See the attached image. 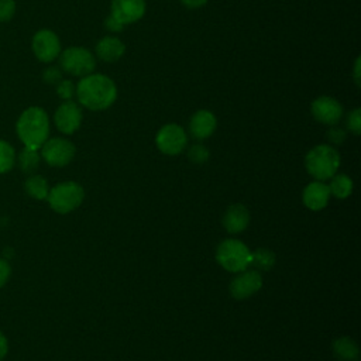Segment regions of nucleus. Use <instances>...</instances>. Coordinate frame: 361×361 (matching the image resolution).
<instances>
[{"label":"nucleus","mask_w":361,"mask_h":361,"mask_svg":"<svg viewBox=\"0 0 361 361\" xmlns=\"http://www.w3.org/2000/svg\"><path fill=\"white\" fill-rule=\"evenodd\" d=\"M75 94L80 106L92 111H102L116 102L117 86L110 76L92 72L79 79Z\"/></svg>","instance_id":"nucleus-1"},{"label":"nucleus","mask_w":361,"mask_h":361,"mask_svg":"<svg viewBox=\"0 0 361 361\" xmlns=\"http://www.w3.org/2000/svg\"><path fill=\"white\" fill-rule=\"evenodd\" d=\"M16 131L24 147L39 149L49 135V117L42 107L25 109L16 124Z\"/></svg>","instance_id":"nucleus-2"},{"label":"nucleus","mask_w":361,"mask_h":361,"mask_svg":"<svg viewBox=\"0 0 361 361\" xmlns=\"http://www.w3.org/2000/svg\"><path fill=\"white\" fill-rule=\"evenodd\" d=\"M305 166L316 180H326L336 175L340 166V155L334 147L319 144L306 154Z\"/></svg>","instance_id":"nucleus-3"},{"label":"nucleus","mask_w":361,"mask_h":361,"mask_svg":"<svg viewBox=\"0 0 361 361\" xmlns=\"http://www.w3.org/2000/svg\"><path fill=\"white\" fill-rule=\"evenodd\" d=\"M217 262L228 272H241L250 267L251 251L240 240H224L217 247Z\"/></svg>","instance_id":"nucleus-4"},{"label":"nucleus","mask_w":361,"mask_h":361,"mask_svg":"<svg viewBox=\"0 0 361 361\" xmlns=\"http://www.w3.org/2000/svg\"><path fill=\"white\" fill-rule=\"evenodd\" d=\"M58 58L62 71L72 76L83 78L94 72L96 68V56L85 47H69L61 51Z\"/></svg>","instance_id":"nucleus-5"},{"label":"nucleus","mask_w":361,"mask_h":361,"mask_svg":"<svg viewBox=\"0 0 361 361\" xmlns=\"http://www.w3.org/2000/svg\"><path fill=\"white\" fill-rule=\"evenodd\" d=\"M83 197L85 192L79 183L62 182L49 189L47 200L52 210L61 214H66L79 207L83 202Z\"/></svg>","instance_id":"nucleus-6"},{"label":"nucleus","mask_w":361,"mask_h":361,"mask_svg":"<svg viewBox=\"0 0 361 361\" xmlns=\"http://www.w3.org/2000/svg\"><path fill=\"white\" fill-rule=\"evenodd\" d=\"M155 144L162 154L178 155L188 145V134L179 124L168 123L158 130Z\"/></svg>","instance_id":"nucleus-7"},{"label":"nucleus","mask_w":361,"mask_h":361,"mask_svg":"<svg viewBox=\"0 0 361 361\" xmlns=\"http://www.w3.org/2000/svg\"><path fill=\"white\" fill-rule=\"evenodd\" d=\"M75 145L61 137L48 138L41 147V157L51 166H65L75 157Z\"/></svg>","instance_id":"nucleus-8"},{"label":"nucleus","mask_w":361,"mask_h":361,"mask_svg":"<svg viewBox=\"0 0 361 361\" xmlns=\"http://www.w3.org/2000/svg\"><path fill=\"white\" fill-rule=\"evenodd\" d=\"M32 52L41 62H52L61 54V41L59 37L52 30H39L34 34L31 41Z\"/></svg>","instance_id":"nucleus-9"},{"label":"nucleus","mask_w":361,"mask_h":361,"mask_svg":"<svg viewBox=\"0 0 361 361\" xmlns=\"http://www.w3.org/2000/svg\"><path fill=\"white\" fill-rule=\"evenodd\" d=\"M313 118L324 126H334L343 117L344 109L341 103L331 96H319L310 104Z\"/></svg>","instance_id":"nucleus-10"},{"label":"nucleus","mask_w":361,"mask_h":361,"mask_svg":"<svg viewBox=\"0 0 361 361\" xmlns=\"http://www.w3.org/2000/svg\"><path fill=\"white\" fill-rule=\"evenodd\" d=\"M82 109L73 100H65L54 113V123L63 134H73L82 124Z\"/></svg>","instance_id":"nucleus-11"},{"label":"nucleus","mask_w":361,"mask_h":361,"mask_svg":"<svg viewBox=\"0 0 361 361\" xmlns=\"http://www.w3.org/2000/svg\"><path fill=\"white\" fill-rule=\"evenodd\" d=\"M145 0H111L110 14L124 25L137 23L145 14Z\"/></svg>","instance_id":"nucleus-12"},{"label":"nucleus","mask_w":361,"mask_h":361,"mask_svg":"<svg viewBox=\"0 0 361 361\" xmlns=\"http://www.w3.org/2000/svg\"><path fill=\"white\" fill-rule=\"evenodd\" d=\"M262 286V278L258 271L250 269V271H241L240 275H237L231 283H230V292L233 298L235 299H245L251 295H254L259 288Z\"/></svg>","instance_id":"nucleus-13"},{"label":"nucleus","mask_w":361,"mask_h":361,"mask_svg":"<svg viewBox=\"0 0 361 361\" xmlns=\"http://www.w3.org/2000/svg\"><path fill=\"white\" fill-rule=\"evenodd\" d=\"M217 127V118L214 113L206 109H200L190 117L189 131L196 140L209 138Z\"/></svg>","instance_id":"nucleus-14"},{"label":"nucleus","mask_w":361,"mask_h":361,"mask_svg":"<svg viewBox=\"0 0 361 361\" xmlns=\"http://www.w3.org/2000/svg\"><path fill=\"white\" fill-rule=\"evenodd\" d=\"M94 51H96V56L100 61L116 62L124 55L126 45L118 37L106 35L97 41Z\"/></svg>","instance_id":"nucleus-15"},{"label":"nucleus","mask_w":361,"mask_h":361,"mask_svg":"<svg viewBox=\"0 0 361 361\" xmlns=\"http://www.w3.org/2000/svg\"><path fill=\"white\" fill-rule=\"evenodd\" d=\"M303 203L310 210H322L326 207L330 199L329 186L324 185L322 180H314L309 183L302 195Z\"/></svg>","instance_id":"nucleus-16"},{"label":"nucleus","mask_w":361,"mask_h":361,"mask_svg":"<svg viewBox=\"0 0 361 361\" xmlns=\"http://www.w3.org/2000/svg\"><path fill=\"white\" fill-rule=\"evenodd\" d=\"M248 223H250V213L247 207L240 203L231 204L223 216V226L231 234L244 231Z\"/></svg>","instance_id":"nucleus-17"},{"label":"nucleus","mask_w":361,"mask_h":361,"mask_svg":"<svg viewBox=\"0 0 361 361\" xmlns=\"http://www.w3.org/2000/svg\"><path fill=\"white\" fill-rule=\"evenodd\" d=\"M334 355L341 361H354L358 358V345L350 337H341L333 344Z\"/></svg>","instance_id":"nucleus-18"},{"label":"nucleus","mask_w":361,"mask_h":361,"mask_svg":"<svg viewBox=\"0 0 361 361\" xmlns=\"http://www.w3.org/2000/svg\"><path fill=\"white\" fill-rule=\"evenodd\" d=\"M329 190L330 195L336 196L337 199H345L353 192V180L344 173L333 175L331 182L329 185Z\"/></svg>","instance_id":"nucleus-19"},{"label":"nucleus","mask_w":361,"mask_h":361,"mask_svg":"<svg viewBox=\"0 0 361 361\" xmlns=\"http://www.w3.org/2000/svg\"><path fill=\"white\" fill-rule=\"evenodd\" d=\"M24 186H25V192H27L31 197H34V199H37V200H44V199L48 197V193H49L48 182H47L42 176H39V175H32V176H30V178L25 180Z\"/></svg>","instance_id":"nucleus-20"},{"label":"nucleus","mask_w":361,"mask_h":361,"mask_svg":"<svg viewBox=\"0 0 361 361\" xmlns=\"http://www.w3.org/2000/svg\"><path fill=\"white\" fill-rule=\"evenodd\" d=\"M38 164H39L38 149L24 147L21 149V152L18 154V165L24 172H27V173L34 172L38 168Z\"/></svg>","instance_id":"nucleus-21"},{"label":"nucleus","mask_w":361,"mask_h":361,"mask_svg":"<svg viewBox=\"0 0 361 361\" xmlns=\"http://www.w3.org/2000/svg\"><path fill=\"white\" fill-rule=\"evenodd\" d=\"M274 264H275V255L272 251L267 248H259L251 252V261H250L251 267H255L257 269H261V271H268L274 267Z\"/></svg>","instance_id":"nucleus-22"},{"label":"nucleus","mask_w":361,"mask_h":361,"mask_svg":"<svg viewBox=\"0 0 361 361\" xmlns=\"http://www.w3.org/2000/svg\"><path fill=\"white\" fill-rule=\"evenodd\" d=\"M16 164V151L4 140H0V173L8 172Z\"/></svg>","instance_id":"nucleus-23"},{"label":"nucleus","mask_w":361,"mask_h":361,"mask_svg":"<svg viewBox=\"0 0 361 361\" xmlns=\"http://www.w3.org/2000/svg\"><path fill=\"white\" fill-rule=\"evenodd\" d=\"M209 149L203 144H195L188 149V158L195 164H204L209 159Z\"/></svg>","instance_id":"nucleus-24"},{"label":"nucleus","mask_w":361,"mask_h":361,"mask_svg":"<svg viewBox=\"0 0 361 361\" xmlns=\"http://www.w3.org/2000/svg\"><path fill=\"white\" fill-rule=\"evenodd\" d=\"M75 92H76V86L73 85L72 80L62 79V80L56 85V94H58L62 100H72V97L75 96Z\"/></svg>","instance_id":"nucleus-25"},{"label":"nucleus","mask_w":361,"mask_h":361,"mask_svg":"<svg viewBox=\"0 0 361 361\" xmlns=\"http://www.w3.org/2000/svg\"><path fill=\"white\" fill-rule=\"evenodd\" d=\"M345 126L355 135H358L361 133V109L357 107L350 111V114L347 116V120H345Z\"/></svg>","instance_id":"nucleus-26"},{"label":"nucleus","mask_w":361,"mask_h":361,"mask_svg":"<svg viewBox=\"0 0 361 361\" xmlns=\"http://www.w3.org/2000/svg\"><path fill=\"white\" fill-rule=\"evenodd\" d=\"M16 13L14 0H0V23L10 21Z\"/></svg>","instance_id":"nucleus-27"},{"label":"nucleus","mask_w":361,"mask_h":361,"mask_svg":"<svg viewBox=\"0 0 361 361\" xmlns=\"http://www.w3.org/2000/svg\"><path fill=\"white\" fill-rule=\"evenodd\" d=\"M326 137H327V140H329L331 144L340 145V144H343V141L345 140L347 133H345L344 128L337 127V126L334 124V126H330V128H329L327 133H326Z\"/></svg>","instance_id":"nucleus-28"},{"label":"nucleus","mask_w":361,"mask_h":361,"mask_svg":"<svg viewBox=\"0 0 361 361\" xmlns=\"http://www.w3.org/2000/svg\"><path fill=\"white\" fill-rule=\"evenodd\" d=\"M42 78H44V82H47V83H51V85L56 83L58 85L62 80V72L56 66H49L44 71Z\"/></svg>","instance_id":"nucleus-29"},{"label":"nucleus","mask_w":361,"mask_h":361,"mask_svg":"<svg viewBox=\"0 0 361 361\" xmlns=\"http://www.w3.org/2000/svg\"><path fill=\"white\" fill-rule=\"evenodd\" d=\"M104 27H106V30H107L109 32L117 34V32H121L126 25H124L121 21H118L113 14H109V16L106 17V20H104Z\"/></svg>","instance_id":"nucleus-30"},{"label":"nucleus","mask_w":361,"mask_h":361,"mask_svg":"<svg viewBox=\"0 0 361 361\" xmlns=\"http://www.w3.org/2000/svg\"><path fill=\"white\" fill-rule=\"evenodd\" d=\"M10 274H11L10 264H8L6 259L0 258V288L8 281Z\"/></svg>","instance_id":"nucleus-31"},{"label":"nucleus","mask_w":361,"mask_h":361,"mask_svg":"<svg viewBox=\"0 0 361 361\" xmlns=\"http://www.w3.org/2000/svg\"><path fill=\"white\" fill-rule=\"evenodd\" d=\"M188 8H199L203 7L209 0H179Z\"/></svg>","instance_id":"nucleus-32"},{"label":"nucleus","mask_w":361,"mask_h":361,"mask_svg":"<svg viewBox=\"0 0 361 361\" xmlns=\"http://www.w3.org/2000/svg\"><path fill=\"white\" fill-rule=\"evenodd\" d=\"M7 351H8V343H7V338H6V336L0 331V361L6 357Z\"/></svg>","instance_id":"nucleus-33"},{"label":"nucleus","mask_w":361,"mask_h":361,"mask_svg":"<svg viewBox=\"0 0 361 361\" xmlns=\"http://www.w3.org/2000/svg\"><path fill=\"white\" fill-rule=\"evenodd\" d=\"M360 63H361V61H360V56H358V58L355 59L354 68H353V78H354V82H355L357 86H360V79H361V73H360L361 68H360Z\"/></svg>","instance_id":"nucleus-34"}]
</instances>
